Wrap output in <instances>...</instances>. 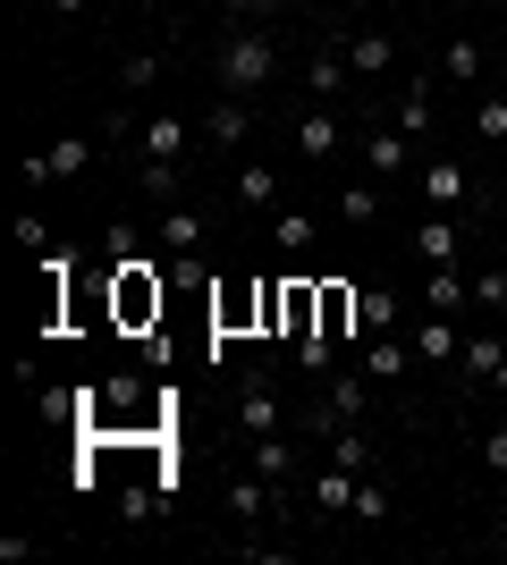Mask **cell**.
Returning a JSON list of instances; mask_svg holds the SVG:
<instances>
[{"instance_id": "obj_1", "label": "cell", "mask_w": 507, "mask_h": 565, "mask_svg": "<svg viewBox=\"0 0 507 565\" xmlns=\"http://www.w3.org/2000/svg\"><path fill=\"white\" fill-rule=\"evenodd\" d=\"M212 68H220V94H263L279 76V34L271 25H229L212 43Z\"/></svg>"}, {"instance_id": "obj_2", "label": "cell", "mask_w": 507, "mask_h": 565, "mask_svg": "<svg viewBox=\"0 0 507 565\" xmlns=\"http://www.w3.org/2000/svg\"><path fill=\"white\" fill-rule=\"evenodd\" d=\"M110 296H119V321H127V330H152V321H161V305H169V287L152 279V262H119Z\"/></svg>"}, {"instance_id": "obj_3", "label": "cell", "mask_w": 507, "mask_h": 565, "mask_svg": "<svg viewBox=\"0 0 507 565\" xmlns=\"http://www.w3.org/2000/svg\"><path fill=\"white\" fill-rule=\"evenodd\" d=\"M85 169H94V136H60L51 152L25 161V186L43 194V186H60V178H85Z\"/></svg>"}, {"instance_id": "obj_4", "label": "cell", "mask_w": 507, "mask_h": 565, "mask_svg": "<svg viewBox=\"0 0 507 565\" xmlns=\"http://www.w3.org/2000/svg\"><path fill=\"white\" fill-rule=\"evenodd\" d=\"M237 423H245V439H254V430H288V405H279V380L271 372L237 380Z\"/></svg>"}, {"instance_id": "obj_5", "label": "cell", "mask_w": 507, "mask_h": 565, "mask_svg": "<svg viewBox=\"0 0 507 565\" xmlns=\"http://www.w3.org/2000/svg\"><path fill=\"white\" fill-rule=\"evenodd\" d=\"M296 152H305V161H338V152H347V118H338V102H314V110L296 118Z\"/></svg>"}, {"instance_id": "obj_6", "label": "cell", "mask_w": 507, "mask_h": 565, "mask_svg": "<svg viewBox=\"0 0 507 565\" xmlns=\"http://www.w3.org/2000/svg\"><path fill=\"white\" fill-rule=\"evenodd\" d=\"M406 161H414V143H406V127H398V118H389V127H363V169H372V186L406 178Z\"/></svg>"}, {"instance_id": "obj_7", "label": "cell", "mask_w": 507, "mask_h": 565, "mask_svg": "<svg viewBox=\"0 0 507 565\" xmlns=\"http://www.w3.org/2000/svg\"><path fill=\"white\" fill-rule=\"evenodd\" d=\"M457 254H465V228L448 212L414 220V262H423V270H457Z\"/></svg>"}, {"instance_id": "obj_8", "label": "cell", "mask_w": 507, "mask_h": 565, "mask_svg": "<svg viewBox=\"0 0 507 565\" xmlns=\"http://www.w3.org/2000/svg\"><path fill=\"white\" fill-rule=\"evenodd\" d=\"M347 85H356L347 51H338V43H321L314 60H305V94H314V102H347Z\"/></svg>"}, {"instance_id": "obj_9", "label": "cell", "mask_w": 507, "mask_h": 565, "mask_svg": "<svg viewBox=\"0 0 507 565\" xmlns=\"http://www.w3.org/2000/svg\"><path fill=\"white\" fill-rule=\"evenodd\" d=\"M245 465L263 472V481H288L296 472V430H254V439H245Z\"/></svg>"}, {"instance_id": "obj_10", "label": "cell", "mask_w": 507, "mask_h": 565, "mask_svg": "<svg viewBox=\"0 0 507 565\" xmlns=\"http://www.w3.org/2000/svg\"><path fill=\"white\" fill-rule=\"evenodd\" d=\"M203 136H212V143H245V136H254V102H245V94H212Z\"/></svg>"}, {"instance_id": "obj_11", "label": "cell", "mask_w": 507, "mask_h": 565, "mask_svg": "<svg viewBox=\"0 0 507 565\" xmlns=\"http://www.w3.org/2000/svg\"><path fill=\"white\" fill-rule=\"evenodd\" d=\"M161 254L178 262V270H194V254H203V212H161Z\"/></svg>"}, {"instance_id": "obj_12", "label": "cell", "mask_w": 507, "mask_h": 565, "mask_svg": "<svg viewBox=\"0 0 507 565\" xmlns=\"http://www.w3.org/2000/svg\"><path fill=\"white\" fill-rule=\"evenodd\" d=\"M356 481H363V472L321 465V472H314V515H356Z\"/></svg>"}, {"instance_id": "obj_13", "label": "cell", "mask_w": 507, "mask_h": 565, "mask_svg": "<svg viewBox=\"0 0 507 565\" xmlns=\"http://www.w3.org/2000/svg\"><path fill=\"white\" fill-rule=\"evenodd\" d=\"M414 354H423V363H457V354H465V330L448 321V312H423V330H414Z\"/></svg>"}, {"instance_id": "obj_14", "label": "cell", "mask_w": 507, "mask_h": 565, "mask_svg": "<svg viewBox=\"0 0 507 565\" xmlns=\"http://www.w3.org/2000/svg\"><path fill=\"white\" fill-rule=\"evenodd\" d=\"M271 245H279L288 262H305V254L321 245V220H314V212H279V220H271Z\"/></svg>"}, {"instance_id": "obj_15", "label": "cell", "mask_w": 507, "mask_h": 565, "mask_svg": "<svg viewBox=\"0 0 507 565\" xmlns=\"http://www.w3.org/2000/svg\"><path fill=\"white\" fill-rule=\"evenodd\" d=\"M363 312H356V287L347 279H321V338H347Z\"/></svg>"}, {"instance_id": "obj_16", "label": "cell", "mask_w": 507, "mask_h": 565, "mask_svg": "<svg viewBox=\"0 0 507 565\" xmlns=\"http://www.w3.org/2000/svg\"><path fill=\"white\" fill-rule=\"evenodd\" d=\"M423 305H432V312H448V321H457V312L474 305V279H457V270H423Z\"/></svg>"}, {"instance_id": "obj_17", "label": "cell", "mask_w": 507, "mask_h": 565, "mask_svg": "<svg viewBox=\"0 0 507 565\" xmlns=\"http://www.w3.org/2000/svg\"><path fill=\"white\" fill-rule=\"evenodd\" d=\"M229 194H237L245 212H271V203H279V169H271V161H245V169H237V186H229Z\"/></svg>"}, {"instance_id": "obj_18", "label": "cell", "mask_w": 507, "mask_h": 565, "mask_svg": "<svg viewBox=\"0 0 507 565\" xmlns=\"http://www.w3.org/2000/svg\"><path fill=\"white\" fill-rule=\"evenodd\" d=\"M499 363H507V338H499V330L465 338V354H457V372H465V380H499Z\"/></svg>"}, {"instance_id": "obj_19", "label": "cell", "mask_w": 507, "mask_h": 565, "mask_svg": "<svg viewBox=\"0 0 507 565\" xmlns=\"http://www.w3.org/2000/svg\"><path fill=\"white\" fill-rule=\"evenodd\" d=\"M330 465H347V472H381V456H372L363 423H338V430H330Z\"/></svg>"}, {"instance_id": "obj_20", "label": "cell", "mask_w": 507, "mask_h": 565, "mask_svg": "<svg viewBox=\"0 0 507 565\" xmlns=\"http://www.w3.org/2000/svg\"><path fill=\"white\" fill-rule=\"evenodd\" d=\"M423 203L457 212V203H465V169H457V161H423Z\"/></svg>"}, {"instance_id": "obj_21", "label": "cell", "mask_w": 507, "mask_h": 565, "mask_svg": "<svg viewBox=\"0 0 507 565\" xmlns=\"http://www.w3.org/2000/svg\"><path fill=\"white\" fill-rule=\"evenodd\" d=\"M406 363H414L406 338H372V347H363V380H406Z\"/></svg>"}, {"instance_id": "obj_22", "label": "cell", "mask_w": 507, "mask_h": 565, "mask_svg": "<svg viewBox=\"0 0 507 565\" xmlns=\"http://www.w3.org/2000/svg\"><path fill=\"white\" fill-rule=\"evenodd\" d=\"M271 507H279V481H263V472H254V481H237V490H229V515H237V523H263Z\"/></svg>"}, {"instance_id": "obj_23", "label": "cell", "mask_w": 507, "mask_h": 565, "mask_svg": "<svg viewBox=\"0 0 507 565\" xmlns=\"http://www.w3.org/2000/svg\"><path fill=\"white\" fill-rule=\"evenodd\" d=\"M245 321H263V287H254V296H245V287H229V296L212 305V330H229V338H237Z\"/></svg>"}, {"instance_id": "obj_24", "label": "cell", "mask_w": 507, "mask_h": 565, "mask_svg": "<svg viewBox=\"0 0 507 565\" xmlns=\"http://www.w3.org/2000/svg\"><path fill=\"white\" fill-rule=\"evenodd\" d=\"M187 136H194V127H187V118H152V127H145V161H178V152H187Z\"/></svg>"}, {"instance_id": "obj_25", "label": "cell", "mask_w": 507, "mask_h": 565, "mask_svg": "<svg viewBox=\"0 0 507 565\" xmlns=\"http://www.w3.org/2000/svg\"><path fill=\"white\" fill-rule=\"evenodd\" d=\"M389 60H398V43H389V34H356V43H347V68H356V85H363V76H381Z\"/></svg>"}, {"instance_id": "obj_26", "label": "cell", "mask_w": 507, "mask_h": 565, "mask_svg": "<svg viewBox=\"0 0 507 565\" xmlns=\"http://www.w3.org/2000/svg\"><path fill=\"white\" fill-rule=\"evenodd\" d=\"M356 312H363V330H372V338H389V330H398V296H389V287H363V296H356Z\"/></svg>"}, {"instance_id": "obj_27", "label": "cell", "mask_w": 507, "mask_h": 565, "mask_svg": "<svg viewBox=\"0 0 507 565\" xmlns=\"http://www.w3.org/2000/svg\"><path fill=\"white\" fill-rule=\"evenodd\" d=\"M440 76H457V85H474V76H483V43H474V34H457V43L440 51Z\"/></svg>"}, {"instance_id": "obj_28", "label": "cell", "mask_w": 507, "mask_h": 565, "mask_svg": "<svg viewBox=\"0 0 507 565\" xmlns=\"http://www.w3.org/2000/svg\"><path fill=\"white\" fill-rule=\"evenodd\" d=\"M296 363H305V372H314V380H330V372H338V338L305 330V338H296Z\"/></svg>"}, {"instance_id": "obj_29", "label": "cell", "mask_w": 507, "mask_h": 565, "mask_svg": "<svg viewBox=\"0 0 507 565\" xmlns=\"http://www.w3.org/2000/svg\"><path fill=\"white\" fill-rule=\"evenodd\" d=\"M338 220H347V228H372V220H381V186H347L338 194Z\"/></svg>"}, {"instance_id": "obj_30", "label": "cell", "mask_w": 507, "mask_h": 565, "mask_svg": "<svg viewBox=\"0 0 507 565\" xmlns=\"http://www.w3.org/2000/svg\"><path fill=\"white\" fill-rule=\"evenodd\" d=\"M356 523H389V481H381V472H363V481H356Z\"/></svg>"}, {"instance_id": "obj_31", "label": "cell", "mask_w": 507, "mask_h": 565, "mask_svg": "<svg viewBox=\"0 0 507 565\" xmlns=\"http://www.w3.org/2000/svg\"><path fill=\"white\" fill-rule=\"evenodd\" d=\"M152 76H161V60H152V51L119 60V94H127V102H136V94H152Z\"/></svg>"}, {"instance_id": "obj_32", "label": "cell", "mask_w": 507, "mask_h": 565, "mask_svg": "<svg viewBox=\"0 0 507 565\" xmlns=\"http://www.w3.org/2000/svg\"><path fill=\"white\" fill-rule=\"evenodd\" d=\"M474 136L507 143V102H499V94H483V102H474Z\"/></svg>"}, {"instance_id": "obj_33", "label": "cell", "mask_w": 507, "mask_h": 565, "mask_svg": "<svg viewBox=\"0 0 507 565\" xmlns=\"http://www.w3.org/2000/svg\"><path fill=\"white\" fill-rule=\"evenodd\" d=\"M398 127H406V136H432V94H423V85L398 102Z\"/></svg>"}, {"instance_id": "obj_34", "label": "cell", "mask_w": 507, "mask_h": 565, "mask_svg": "<svg viewBox=\"0 0 507 565\" xmlns=\"http://www.w3.org/2000/svg\"><path fill=\"white\" fill-rule=\"evenodd\" d=\"M474 305H483V312H507V270H474Z\"/></svg>"}, {"instance_id": "obj_35", "label": "cell", "mask_w": 507, "mask_h": 565, "mask_svg": "<svg viewBox=\"0 0 507 565\" xmlns=\"http://www.w3.org/2000/svg\"><path fill=\"white\" fill-rule=\"evenodd\" d=\"M145 194L169 203V194H178V161H145Z\"/></svg>"}, {"instance_id": "obj_36", "label": "cell", "mask_w": 507, "mask_h": 565, "mask_svg": "<svg viewBox=\"0 0 507 565\" xmlns=\"http://www.w3.org/2000/svg\"><path fill=\"white\" fill-rule=\"evenodd\" d=\"M18 245H25V254H51V228H43V212H25V220H18Z\"/></svg>"}, {"instance_id": "obj_37", "label": "cell", "mask_w": 507, "mask_h": 565, "mask_svg": "<svg viewBox=\"0 0 507 565\" xmlns=\"http://www.w3.org/2000/svg\"><path fill=\"white\" fill-rule=\"evenodd\" d=\"M483 465H490V472H507V430H490V439H483Z\"/></svg>"}, {"instance_id": "obj_38", "label": "cell", "mask_w": 507, "mask_h": 565, "mask_svg": "<svg viewBox=\"0 0 507 565\" xmlns=\"http://www.w3.org/2000/svg\"><path fill=\"white\" fill-rule=\"evenodd\" d=\"M76 9H85V0H51V18H76Z\"/></svg>"}, {"instance_id": "obj_39", "label": "cell", "mask_w": 507, "mask_h": 565, "mask_svg": "<svg viewBox=\"0 0 507 565\" xmlns=\"http://www.w3.org/2000/svg\"><path fill=\"white\" fill-rule=\"evenodd\" d=\"M490 388H507V363H499V380H490Z\"/></svg>"}]
</instances>
